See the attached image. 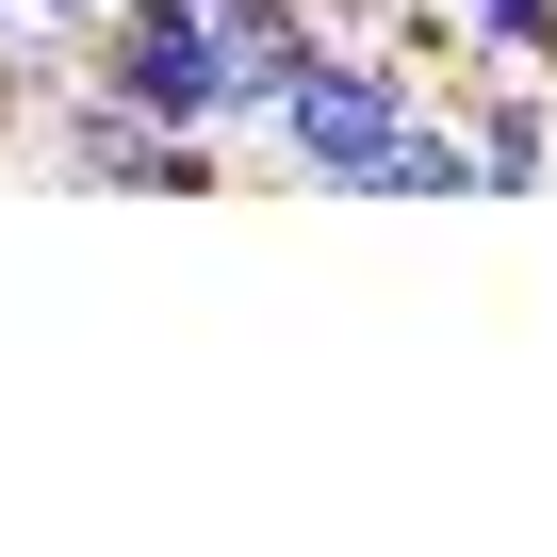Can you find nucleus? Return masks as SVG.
Returning <instances> with one entry per match:
<instances>
[{
  "label": "nucleus",
  "mask_w": 557,
  "mask_h": 557,
  "mask_svg": "<svg viewBox=\"0 0 557 557\" xmlns=\"http://www.w3.org/2000/svg\"><path fill=\"white\" fill-rule=\"evenodd\" d=\"M410 99H426V66H410V50H377V34H312V66L278 83L246 132L296 164L312 197H377V148H394V115H410Z\"/></svg>",
  "instance_id": "f257e3e1"
},
{
  "label": "nucleus",
  "mask_w": 557,
  "mask_h": 557,
  "mask_svg": "<svg viewBox=\"0 0 557 557\" xmlns=\"http://www.w3.org/2000/svg\"><path fill=\"white\" fill-rule=\"evenodd\" d=\"M83 83L148 132H230L213 115V0H99L83 17Z\"/></svg>",
  "instance_id": "f03ea898"
},
{
  "label": "nucleus",
  "mask_w": 557,
  "mask_h": 557,
  "mask_svg": "<svg viewBox=\"0 0 557 557\" xmlns=\"http://www.w3.org/2000/svg\"><path fill=\"white\" fill-rule=\"evenodd\" d=\"M213 148H230V132H148V115H115L99 83H83V115H66V181H99V197H213Z\"/></svg>",
  "instance_id": "7ed1b4c3"
},
{
  "label": "nucleus",
  "mask_w": 557,
  "mask_h": 557,
  "mask_svg": "<svg viewBox=\"0 0 557 557\" xmlns=\"http://www.w3.org/2000/svg\"><path fill=\"white\" fill-rule=\"evenodd\" d=\"M312 66V0H213V115L246 132L278 83Z\"/></svg>",
  "instance_id": "20e7f679"
},
{
  "label": "nucleus",
  "mask_w": 557,
  "mask_h": 557,
  "mask_svg": "<svg viewBox=\"0 0 557 557\" xmlns=\"http://www.w3.org/2000/svg\"><path fill=\"white\" fill-rule=\"evenodd\" d=\"M377 197H475V148H459V99H443V83L394 115V148H377Z\"/></svg>",
  "instance_id": "39448f33"
},
{
  "label": "nucleus",
  "mask_w": 557,
  "mask_h": 557,
  "mask_svg": "<svg viewBox=\"0 0 557 557\" xmlns=\"http://www.w3.org/2000/svg\"><path fill=\"white\" fill-rule=\"evenodd\" d=\"M443 17H459L475 66H541V50H557V0H443Z\"/></svg>",
  "instance_id": "423d86ee"
},
{
  "label": "nucleus",
  "mask_w": 557,
  "mask_h": 557,
  "mask_svg": "<svg viewBox=\"0 0 557 557\" xmlns=\"http://www.w3.org/2000/svg\"><path fill=\"white\" fill-rule=\"evenodd\" d=\"M34 17H50V34H83V17H99V0H34Z\"/></svg>",
  "instance_id": "0eeeda50"
},
{
  "label": "nucleus",
  "mask_w": 557,
  "mask_h": 557,
  "mask_svg": "<svg viewBox=\"0 0 557 557\" xmlns=\"http://www.w3.org/2000/svg\"><path fill=\"white\" fill-rule=\"evenodd\" d=\"M541 99H557V50H541Z\"/></svg>",
  "instance_id": "6e6552de"
}]
</instances>
